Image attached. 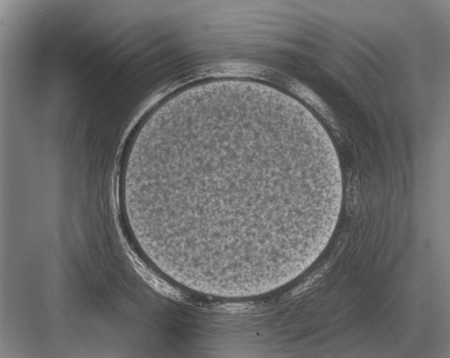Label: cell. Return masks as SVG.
<instances>
[{"label": "cell", "instance_id": "1", "mask_svg": "<svg viewBox=\"0 0 450 358\" xmlns=\"http://www.w3.org/2000/svg\"><path fill=\"white\" fill-rule=\"evenodd\" d=\"M292 145L237 114L177 124L147 141L134 183L173 262L229 271L283 252L318 178Z\"/></svg>", "mask_w": 450, "mask_h": 358}]
</instances>
